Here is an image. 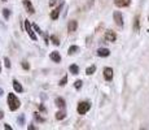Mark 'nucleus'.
Listing matches in <instances>:
<instances>
[{
	"mask_svg": "<svg viewBox=\"0 0 149 130\" xmlns=\"http://www.w3.org/2000/svg\"><path fill=\"white\" fill-rule=\"evenodd\" d=\"M7 103H8V107L12 112L17 111L18 108L21 107V101L14 94H8V99H7Z\"/></svg>",
	"mask_w": 149,
	"mask_h": 130,
	"instance_id": "obj_1",
	"label": "nucleus"
},
{
	"mask_svg": "<svg viewBox=\"0 0 149 130\" xmlns=\"http://www.w3.org/2000/svg\"><path fill=\"white\" fill-rule=\"evenodd\" d=\"M25 30H26V33L29 34V37L31 38L32 40H36V34H35V30H34V27L31 26V24L29 22V20H25Z\"/></svg>",
	"mask_w": 149,
	"mask_h": 130,
	"instance_id": "obj_2",
	"label": "nucleus"
},
{
	"mask_svg": "<svg viewBox=\"0 0 149 130\" xmlns=\"http://www.w3.org/2000/svg\"><path fill=\"white\" fill-rule=\"evenodd\" d=\"M90 109H91V103H88V101H81L78 104V108H77L79 115H86Z\"/></svg>",
	"mask_w": 149,
	"mask_h": 130,
	"instance_id": "obj_3",
	"label": "nucleus"
},
{
	"mask_svg": "<svg viewBox=\"0 0 149 130\" xmlns=\"http://www.w3.org/2000/svg\"><path fill=\"white\" fill-rule=\"evenodd\" d=\"M113 18H114V22L118 25V26L122 27L123 26V16L121 12H118V10H115L114 13H113Z\"/></svg>",
	"mask_w": 149,
	"mask_h": 130,
	"instance_id": "obj_4",
	"label": "nucleus"
},
{
	"mask_svg": "<svg viewBox=\"0 0 149 130\" xmlns=\"http://www.w3.org/2000/svg\"><path fill=\"white\" fill-rule=\"evenodd\" d=\"M62 7H64V1H61V3H60V5H59V7H57L54 10H52V12H51V18H52V20H57V18H59L60 12H61Z\"/></svg>",
	"mask_w": 149,
	"mask_h": 130,
	"instance_id": "obj_5",
	"label": "nucleus"
},
{
	"mask_svg": "<svg viewBox=\"0 0 149 130\" xmlns=\"http://www.w3.org/2000/svg\"><path fill=\"white\" fill-rule=\"evenodd\" d=\"M113 76H114V73H113V69L112 68H109V66L104 68V78H105L106 81H112Z\"/></svg>",
	"mask_w": 149,
	"mask_h": 130,
	"instance_id": "obj_6",
	"label": "nucleus"
},
{
	"mask_svg": "<svg viewBox=\"0 0 149 130\" xmlns=\"http://www.w3.org/2000/svg\"><path fill=\"white\" fill-rule=\"evenodd\" d=\"M22 3H23V7L26 8V10H27V12H29L30 14H34V13H35V8L32 7L31 1H30V0H23Z\"/></svg>",
	"mask_w": 149,
	"mask_h": 130,
	"instance_id": "obj_7",
	"label": "nucleus"
},
{
	"mask_svg": "<svg viewBox=\"0 0 149 130\" xmlns=\"http://www.w3.org/2000/svg\"><path fill=\"white\" fill-rule=\"evenodd\" d=\"M115 39H117V35H115V33L114 31H106L105 33V40L106 42H115Z\"/></svg>",
	"mask_w": 149,
	"mask_h": 130,
	"instance_id": "obj_8",
	"label": "nucleus"
},
{
	"mask_svg": "<svg viewBox=\"0 0 149 130\" xmlns=\"http://www.w3.org/2000/svg\"><path fill=\"white\" fill-rule=\"evenodd\" d=\"M114 4L118 8H125V7H128L131 4V0H114Z\"/></svg>",
	"mask_w": 149,
	"mask_h": 130,
	"instance_id": "obj_9",
	"label": "nucleus"
},
{
	"mask_svg": "<svg viewBox=\"0 0 149 130\" xmlns=\"http://www.w3.org/2000/svg\"><path fill=\"white\" fill-rule=\"evenodd\" d=\"M77 27H78V22H77L75 20L69 21V24H68V31L69 33H74L77 30Z\"/></svg>",
	"mask_w": 149,
	"mask_h": 130,
	"instance_id": "obj_10",
	"label": "nucleus"
},
{
	"mask_svg": "<svg viewBox=\"0 0 149 130\" xmlns=\"http://www.w3.org/2000/svg\"><path fill=\"white\" fill-rule=\"evenodd\" d=\"M49 59H51L52 61H54V63H60L61 61V55H60V52L53 51V52H51V55H49Z\"/></svg>",
	"mask_w": 149,
	"mask_h": 130,
	"instance_id": "obj_11",
	"label": "nucleus"
},
{
	"mask_svg": "<svg viewBox=\"0 0 149 130\" xmlns=\"http://www.w3.org/2000/svg\"><path fill=\"white\" fill-rule=\"evenodd\" d=\"M13 88H14V91L18 92V94L23 92V87H22V85L17 81V79H13Z\"/></svg>",
	"mask_w": 149,
	"mask_h": 130,
	"instance_id": "obj_12",
	"label": "nucleus"
},
{
	"mask_svg": "<svg viewBox=\"0 0 149 130\" xmlns=\"http://www.w3.org/2000/svg\"><path fill=\"white\" fill-rule=\"evenodd\" d=\"M110 55V51L108 48H99L97 49V56L100 57H108Z\"/></svg>",
	"mask_w": 149,
	"mask_h": 130,
	"instance_id": "obj_13",
	"label": "nucleus"
},
{
	"mask_svg": "<svg viewBox=\"0 0 149 130\" xmlns=\"http://www.w3.org/2000/svg\"><path fill=\"white\" fill-rule=\"evenodd\" d=\"M69 70H70V73L73 74V76L79 74V68H78V65H75V64H73V65L69 66Z\"/></svg>",
	"mask_w": 149,
	"mask_h": 130,
	"instance_id": "obj_14",
	"label": "nucleus"
},
{
	"mask_svg": "<svg viewBox=\"0 0 149 130\" xmlns=\"http://www.w3.org/2000/svg\"><path fill=\"white\" fill-rule=\"evenodd\" d=\"M54 104H56L59 108H65V100L62 98H56L54 100Z\"/></svg>",
	"mask_w": 149,
	"mask_h": 130,
	"instance_id": "obj_15",
	"label": "nucleus"
},
{
	"mask_svg": "<svg viewBox=\"0 0 149 130\" xmlns=\"http://www.w3.org/2000/svg\"><path fill=\"white\" fill-rule=\"evenodd\" d=\"M65 117H66V112H65V111H59V112L56 113V120H59V121L64 120Z\"/></svg>",
	"mask_w": 149,
	"mask_h": 130,
	"instance_id": "obj_16",
	"label": "nucleus"
},
{
	"mask_svg": "<svg viewBox=\"0 0 149 130\" xmlns=\"http://www.w3.org/2000/svg\"><path fill=\"white\" fill-rule=\"evenodd\" d=\"M78 51H79V47H78V46H70V47H69L68 53H69V55H75Z\"/></svg>",
	"mask_w": 149,
	"mask_h": 130,
	"instance_id": "obj_17",
	"label": "nucleus"
},
{
	"mask_svg": "<svg viewBox=\"0 0 149 130\" xmlns=\"http://www.w3.org/2000/svg\"><path fill=\"white\" fill-rule=\"evenodd\" d=\"M139 29H140V18H139V16H136L135 17V22H134V30L135 31H139Z\"/></svg>",
	"mask_w": 149,
	"mask_h": 130,
	"instance_id": "obj_18",
	"label": "nucleus"
},
{
	"mask_svg": "<svg viewBox=\"0 0 149 130\" xmlns=\"http://www.w3.org/2000/svg\"><path fill=\"white\" fill-rule=\"evenodd\" d=\"M96 72V66L95 65H91V66H88L87 69H86V74L87 76H91V74H93Z\"/></svg>",
	"mask_w": 149,
	"mask_h": 130,
	"instance_id": "obj_19",
	"label": "nucleus"
},
{
	"mask_svg": "<svg viewBox=\"0 0 149 130\" xmlns=\"http://www.w3.org/2000/svg\"><path fill=\"white\" fill-rule=\"evenodd\" d=\"M51 42L54 44V46H60V39L57 38V35H51Z\"/></svg>",
	"mask_w": 149,
	"mask_h": 130,
	"instance_id": "obj_20",
	"label": "nucleus"
},
{
	"mask_svg": "<svg viewBox=\"0 0 149 130\" xmlns=\"http://www.w3.org/2000/svg\"><path fill=\"white\" fill-rule=\"evenodd\" d=\"M3 16H4L5 20H8V18L10 17V10L8 9V8H4V9H3Z\"/></svg>",
	"mask_w": 149,
	"mask_h": 130,
	"instance_id": "obj_21",
	"label": "nucleus"
},
{
	"mask_svg": "<svg viewBox=\"0 0 149 130\" xmlns=\"http://www.w3.org/2000/svg\"><path fill=\"white\" fill-rule=\"evenodd\" d=\"M82 85H83V82H82L81 79H78V81H75V82H74V87H75L77 90H79V88L82 87Z\"/></svg>",
	"mask_w": 149,
	"mask_h": 130,
	"instance_id": "obj_22",
	"label": "nucleus"
},
{
	"mask_svg": "<svg viewBox=\"0 0 149 130\" xmlns=\"http://www.w3.org/2000/svg\"><path fill=\"white\" fill-rule=\"evenodd\" d=\"M66 82H68V76H64V77H62V79L59 82V85H60V86H65Z\"/></svg>",
	"mask_w": 149,
	"mask_h": 130,
	"instance_id": "obj_23",
	"label": "nucleus"
},
{
	"mask_svg": "<svg viewBox=\"0 0 149 130\" xmlns=\"http://www.w3.org/2000/svg\"><path fill=\"white\" fill-rule=\"evenodd\" d=\"M21 65H22V68H23L25 70H29V69H30V64H29L27 61H25V60L21 63Z\"/></svg>",
	"mask_w": 149,
	"mask_h": 130,
	"instance_id": "obj_24",
	"label": "nucleus"
},
{
	"mask_svg": "<svg viewBox=\"0 0 149 130\" xmlns=\"http://www.w3.org/2000/svg\"><path fill=\"white\" fill-rule=\"evenodd\" d=\"M17 121H18V124H20L21 126H22V125H25V116H23V115H21L20 117L17 118Z\"/></svg>",
	"mask_w": 149,
	"mask_h": 130,
	"instance_id": "obj_25",
	"label": "nucleus"
},
{
	"mask_svg": "<svg viewBox=\"0 0 149 130\" xmlns=\"http://www.w3.org/2000/svg\"><path fill=\"white\" fill-rule=\"evenodd\" d=\"M34 117H35V120L36 121H39V122H44V118H42L39 116V113H34Z\"/></svg>",
	"mask_w": 149,
	"mask_h": 130,
	"instance_id": "obj_26",
	"label": "nucleus"
},
{
	"mask_svg": "<svg viewBox=\"0 0 149 130\" xmlns=\"http://www.w3.org/2000/svg\"><path fill=\"white\" fill-rule=\"evenodd\" d=\"M32 27H34V30H35V33H38V34H42V30H40V27L38 26L36 24H34L32 25Z\"/></svg>",
	"mask_w": 149,
	"mask_h": 130,
	"instance_id": "obj_27",
	"label": "nucleus"
},
{
	"mask_svg": "<svg viewBox=\"0 0 149 130\" xmlns=\"http://www.w3.org/2000/svg\"><path fill=\"white\" fill-rule=\"evenodd\" d=\"M4 64H5V66H7V69L10 68V60L8 59V57H5V59H4Z\"/></svg>",
	"mask_w": 149,
	"mask_h": 130,
	"instance_id": "obj_28",
	"label": "nucleus"
},
{
	"mask_svg": "<svg viewBox=\"0 0 149 130\" xmlns=\"http://www.w3.org/2000/svg\"><path fill=\"white\" fill-rule=\"evenodd\" d=\"M4 129H8V130H12V126H9L8 124H5L4 125Z\"/></svg>",
	"mask_w": 149,
	"mask_h": 130,
	"instance_id": "obj_29",
	"label": "nucleus"
},
{
	"mask_svg": "<svg viewBox=\"0 0 149 130\" xmlns=\"http://www.w3.org/2000/svg\"><path fill=\"white\" fill-rule=\"evenodd\" d=\"M3 117H4V112H3V111L1 109H0V120H1V118Z\"/></svg>",
	"mask_w": 149,
	"mask_h": 130,
	"instance_id": "obj_30",
	"label": "nucleus"
},
{
	"mask_svg": "<svg viewBox=\"0 0 149 130\" xmlns=\"http://www.w3.org/2000/svg\"><path fill=\"white\" fill-rule=\"evenodd\" d=\"M29 129H30V130H34V129H35V126H32V125H30V126H29Z\"/></svg>",
	"mask_w": 149,
	"mask_h": 130,
	"instance_id": "obj_31",
	"label": "nucleus"
},
{
	"mask_svg": "<svg viewBox=\"0 0 149 130\" xmlns=\"http://www.w3.org/2000/svg\"><path fill=\"white\" fill-rule=\"evenodd\" d=\"M3 94H4V91H3V88H0V96H1Z\"/></svg>",
	"mask_w": 149,
	"mask_h": 130,
	"instance_id": "obj_32",
	"label": "nucleus"
},
{
	"mask_svg": "<svg viewBox=\"0 0 149 130\" xmlns=\"http://www.w3.org/2000/svg\"><path fill=\"white\" fill-rule=\"evenodd\" d=\"M0 73H1V63H0Z\"/></svg>",
	"mask_w": 149,
	"mask_h": 130,
	"instance_id": "obj_33",
	"label": "nucleus"
},
{
	"mask_svg": "<svg viewBox=\"0 0 149 130\" xmlns=\"http://www.w3.org/2000/svg\"><path fill=\"white\" fill-rule=\"evenodd\" d=\"M148 20H149V17H148Z\"/></svg>",
	"mask_w": 149,
	"mask_h": 130,
	"instance_id": "obj_34",
	"label": "nucleus"
}]
</instances>
